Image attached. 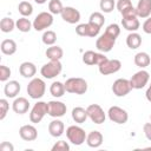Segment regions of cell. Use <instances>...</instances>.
<instances>
[{"label": "cell", "mask_w": 151, "mask_h": 151, "mask_svg": "<svg viewBox=\"0 0 151 151\" xmlns=\"http://www.w3.org/2000/svg\"><path fill=\"white\" fill-rule=\"evenodd\" d=\"M126 45L131 50H136L142 45V37L137 32H131L126 37Z\"/></svg>", "instance_id": "obj_28"}, {"label": "cell", "mask_w": 151, "mask_h": 151, "mask_svg": "<svg viewBox=\"0 0 151 151\" xmlns=\"http://www.w3.org/2000/svg\"><path fill=\"white\" fill-rule=\"evenodd\" d=\"M150 119H151V116H150Z\"/></svg>", "instance_id": "obj_49"}, {"label": "cell", "mask_w": 151, "mask_h": 151, "mask_svg": "<svg viewBox=\"0 0 151 151\" xmlns=\"http://www.w3.org/2000/svg\"><path fill=\"white\" fill-rule=\"evenodd\" d=\"M0 151H14V146L9 142H2L0 144Z\"/></svg>", "instance_id": "obj_45"}, {"label": "cell", "mask_w": 151, "mask_h": 151, "mask_svg": "<svg viewBox=\"0 0 151 151\" xmlns=\"http://www.w3.org/2000/svg\"><path fill=\"white\" fill-rule=\"evenodd\" d=\"M65 90L68 93L73 94H84L87 91V83L83 78H68L65 83Z\"/></svg>", "instance_id": "obj_1"}, {"label": "cell", "mask_w": 151, "mask_h": 151, "mask_svg": "<svg viewBox=\"0 0 151 151\" xmlns=\"http://www.w3.org/2000/svg\"><path fill=\"white\" fill-rule=\"evenodd\" d=\"M9 76H11V68L5 65H0V81L8 80Z\"/></svg>", "instance_id": "obj_41"}, {"label": "cell", "mask_w": 151, "mask_h": 151, "mask_svg": "<svg viewBox=\"0 0 151 151\" xmlns=\"http://www.w3.org/2000/svg\"><path fill=\"white\" fill-rule=\"evenodd\" d=\"M136 11L139 18H149L151 14V0H139Z\"/></svg>", "instance_id": "obj_20"}, {"label": "cell", "mask_w": 151, "mask_h": 151, "mask_svg": "<svg viewBox=\"0 0 151 151\" xmlns=\"http://www.w3.org/2000/svg\"><path fill=\"white\" fill-rule=\"evenodd\" d=\"M47 103L45 101H38L37 104L33 105L31 112H29V120L34 124L40 123L42 120V118L45 117V114H47Z\"/></svg>", "instance_id": "obj_6"}, {"label": "cell", "mask_w": 151, "mask_h": 151, "mask_svg": "<svg viewBox=\"0 0 151 151\" xmlns=\"http://www.w3.org/2000/svg\"><path fill=\"white\" fill-rule=\"evenodd\" d=\"M150 63H151V59L146 52H138L134 55V64L140 68H145L146 66L150 65Z\"/></svg>", "instance_id": "obj_29"}, {"label": "cell", "mask_w": 151, "mask_h": 151, "mask_svg": "<svg viewBox=\"0 0 151 151\" xmlns=\"http://www.w3.org/2000/svg\"><path fill=\"white\" fill-rule=\"evenodd\" d=\"M50 92L53 97L55 98H60L64 96V93L66 92L65 90V85L61 81H53L50 86Z\"/></svg>", "instance_id": "obj_30"}, {"label": "cell", "mask_w": 151, "mask_h": 151, "mask_svg": "<svg viewBox=\"0 0 151 151\" xmlns=\"http://www.w3.org/2000/svg\"><path fill=\"white\" fill-rule=\"evenodd\" d=\"M12 109L15 113L18 114H24L28 111L29 109V101L25 98V97H18L14 99L13 104H12Z\"/></svg>", "instance_id": "obj_18"}, {"label": "cell", "mask_w": 151, "mask_h": 151, "mask_svg": "<svg viewBox=\"0 0 151 151\" xmlns=\"http://www.w3.org/2000/svg\"><path fill=\"white\" fill-rule=\"evenodd\" d=\"M61 70H63V65H61L60 60H50L48 63H46L45 65L41 66L40 73L44 78L52 79V78L59 76Z\"/></svg>", "instance_id": "obj_4"}, {"label": "cell", "mask_w": 151, "mask_h": 151, "mask_svg": "<svg viewBox=\"0 0 151 151\" xmlns=\"http://www.w3.org/2000/svg\"><path fill=\"white\" fill-rule=\"evenodd\" d=\"M88 118L87 116V111L80 106H77L72 110V119L76 122V123H79V124H83L86 122V119Z\"/></svg>", "instance_id": "obj_27"}, {"label": "cell", "mask_w": 151, "mask_h": 151, "mask_svg": "<svg viewBox=\"0 0 151 151\" xmlns=\"http://www.w3.org/2000/svg\"><path fill=\"white\" fill-rule=\"evenodd\" d=\"M122 25L126 31L130 32H136L140 24L138 20V17H132V18H122Z\"/></svg>", "instance_id": "obj_25"}, {"label": "cell", "mask_w": 151, "mask_h": 151, "mask_svg": "<svg viewBox=\"0 0 151 151\" xmlns=\"http://www.w3.org/2000/svg\"><path fill=\"white\" fill-rule=\"evenodd\" d=\"M18 11L22 17H29L33 13V6L28 1H21L18 6Z\"/></svg>", "instance_id": "obj_34"}, {"label": "cell", "mask_w": 151, "mask_h": 151, "mask_svg": "<svg viewBox=\"0 0 151 151\" xmlns=\"http://www.w3.org/2000/svg\"><path fill=\"white\" fill-rule=\"evenodd\" d=\"M66 137L67 139L74 144V145H81L84 142H86L87 134L85 133V130L77 125H71L66 129Z\"/></svg>", "instance_id": "obj_3"}, {"label": "cell", "mask_w": 151, "mask_h": 151, "mask_svg": "<svg viewBox=\"0 0 151 151\" xmlns=\"http://www.w3.org/2000/svg\"><path fill=\"white\" fill-rule=\"evenodd\" d=\"M86 111H87L88 118L94 124H103L105 122V119H106V116H105L104 110L98 104H91V105H88L87 109H86Z\"/></svg>", "instance_id": "obj_8"}, {"label": "cell", "mask_w": 151, "mask_h": 151, "mask_svg": "<svg viewBox=\"0 0 151 151\" xmlns=\"http://www.w3.org/2000/svg\"><path fill=\"white\" fill-rule=\"evenodd\" d=\"M107 114H109L110 120L116 124H125L129 119V113L119 106H111L109 109Z\"/></svg>", "instance_id": "obj_10"}, {"label": "cell", "mask_w": 151, "mask_h": 151, "mask_svg": "<svg viewBox=\"0 0 151 151\" xmlns=\"http://www.w3.org/2000/svg\"><path fill=\"white\" fill-rule=\"evenodd\" d=\"M122 67V63L118 59H106L104 63H101L98 68L99 72L103 76H109V74H113L116 72H118Z\"/></svg>", "instance_id": "obj_11"}, {"label": "cell", "mask_w": 151, "mask_h": 151, "mask_svg": "<svg viewBox=\"0 0 151 151\" xmlns=\"http://www.w3.org/2000/svg\"><path fill=\"white\" fill-rule=\"evenodd\" d=\"M116 6L114 0H100L99 7L104 13H111Z\"/></svg>", "instance_id": "obj_37"}, {"label": "cell", "mask_w": 151, "mask_h": 151, "mask_svg": "<svg viewBox=\"0 0 151 151\" xmlns=\"http://www.w3.org/2000/svg\"><path fill=\"white\" fill-rule=\"evenodd\" d=\"M0 50L6 55H12L17 52V42L13 39H5L1 41Z\"/></svg>", "instance_id": "obj_24"}, {"label": "cell", "mask_w": 151, "mask_h": 151, "mask_svg": "<svg viewBox=\"0 0 151 151\" xmlns=\"http://www.w3.org/2000/svg\"><path fill=\"white\" fill-rule=\"evenodd\" d=\"M52 151H70V145L65 140H59L52 146Z\"/></svg>", "instance_id": "obj_40"}, {"label": "cell", "mask_w": 151, "mask_h": 151, "mask_svg": "<svg viewBox=\"0 0 151 151\" xmlns=\"http://www.w3.org/2000/svg\"><path fill=\"white\" fill-rule=\"evenodd\" d=\"M88 22L92 24V25H94V26H97V27H99V28H101L103 25H104V22H105V18H104V15L100 12H93L90 15Z\"/></svg>", "instance_id": "obj_33"}, {"label": "cell", "mask_w": 151, "mask_h": 151, "mask_svg": "<svg viewBox=\"0 0 151 151\" xmlns=\"http://www.w3.org/2000/svg\"><path fill=\"white\" fill-rule=\"evenodd\" d=\"M41 40H42V42H44L45 45L52 46V45H54L55 41H57V34H55L54 31H50V29H48V31L44 32V34H42V37H41Z\"/></svg>", "instance_id": "obj_35"}, {"label": "cell", "mask_w": 151, "mask_h": 151, "mask_svg": "<svg viewBox=\"0 0 151 151\" xmlns=\"http://www.w3.org/2000/svg\"><path fill=\"white\" fill-rule=\"evenodd\" d=\"M45 54H46V57L50 60H60L63 58V55H64V51H63L61 47L55 46V45H52V46H50L46 50Z\"/></svg>", "instance_id": "obj_26"}, {"label": "cell", "mask_w": 151, "mask_h": 151, "mask_svg": "<svg viewBox=\"0 0 151 151\" xmlns=\"http://www.w3.org/2000/svg\"><path fill=\"white\" fill-rule=\"evenodd\" d=\"M132 87H131L130 80L124 79V78L117 79L112 85V92L116 97H125L126 94L130 93Z\"/></svg>", "instance_id": "obj_9"}, {"label": "cell", "mask_w": 151, "mask_h": 151, "mask_svg": "<svg viewBox=\"0 0 151 151\" xmlns=\"http://www.w3.org/2000/svg\"><path fill=\"white\" fill-rule=\"evenodd\" d=\"M19 136L21 137V139H24L26 142H33L38 137V131L33 125L26 124L19 129Z\"/></svg>", "instance_id": "obj_17"}, {"label": "cell", "mask_w": 151, "mask_h": 151, "mask_svg": "<svg viewBox=\"0 0 151 151\" xmlns=\"http://www.w3.org/2000/svg\"><path fill=\"white\" fill-rule=\"evenodd\" d=\"M52 24H53V14L50 12H41L33 20V28L39 32V31H44L45 28H48Z\"/></svg>", "instance_id": "obj_5"}, {"label": "cell", "mask_w": 151, "mask_h": 151, "mask_svg": "<svg viewBox=\"0 0 151 151\" xmlns=\"http://www.w3.org/2000/svg\"><path fill=\"white\" fill-rule=\"evenodd\" d=\"M37 4H39V5H42V4H45L47 0H34Z\"/></svg>", "instance_id": "obj_48"}, {"label": "cell", "mask_w": 151, "mask_h": 151, "mask_svg": "<svg viewBox=\"0 0 151 151\" xmlns=\"http://www.w3.org/2000/svg\"><path fill=\"white\" fill-rule=\"evenodd\" d=\"M60 15H61L63 20L68 22V24H77L80 20V12L78 9H76L74 7H71V6L64 7Z\"/></svg>", "instance_id": "obj_16"}, {"label": "cell", "mask_w": 151, "mask_h": 151, "mask_svg": "<svg viewBox=\"0 0 151 151\" xmlns=\"http://www.w3.org/2000/svg\"><path fill=\"white\" fill-rule=\"evenodd\" d=\"M100 32V28L87 22V24H79L77 27H76V33L80 37H91V38H94L99 34Z\"/></svg>", "instance_id": "obj_14"}, {"label": "cell", "mask_w": 151, "mask_h": 151, "mask_svg": "<svg viewBox=\"0 0 151 151\" xmlns=\"http://www.w3.org/2000/svg\"><path fill=\"white\" fill-rule=\"evenodd\" d=\"M47 114L53 117V118H59L63 117L66 113V105L63 101H58V100H51L47 103Z\"/></svg>", "instance_id": "obj_13"}, {"label": "cell", "mask_w": 151, "mask_h": 151, "mask_svg": "<svg viewBox=\"0 0 151 151\" xmlns=\"http://www.w3.org/2000/svg\"><path fill=\"white\" fill-rule=\"evenodd\" d=\"M143 131H144V134H145L146 139L151 140V123H145L144 126H143Z\"/></svg>", "instance_id": "obj_44"}, {"label": "cell", "mask_w": 151, "mask_h": 151, "mask_svg": "<svg viewBox=\"0 0 151 151\" xmlns=\"http://www.w3.org/2000/svg\"><path fill=\"white\" fill-rule=\"evenodd\" d=\"M64 6L60 0H51L48 2V11L52 14H61Z\"/></svg>", "instance_id": "obj_36"}, {"label": "cell", "mask_w": 151, "mask_h": 151, "mask_svg": "<svg viewBox=\"0 0 151 151\" xmlns=\"http://www.w3.org/2000/svg\"><path fill=\"white\" fill-rule=\"evenodd\" d=\"M105 32H106L107 34H110V35H112L113 38L117 39L118 35L120 34V28H119V26H118L117 24H111V25H109V26L106 27Z\"/></svg>", "instance_id": "obj_39"}, {"label": "cell", "mask_w": 151, "mask_h": 151, "mask_svg": "<svg viewBox=\"0 0 151 151\" xmlns=\"http://www.w3.org/2000/svg\"><path fill=\"white\" fill-rule=\"evenodd\" d=\"M65 131V125L61 120L54 119L48 124V132L52 137H60Z\"/></svg>", "instance_id": "obj_23"}, {"label": "cell", "mask_w": 151, "mask_h": 151, "mask_svg": "<svg viewBox=\"0 0 151 151\" xmlns=\"http://www.w3.org/2000/svg\"><path fill=\"white\" fill-rule=\"evenodd\" d=\"M20 92V84L17 80H9L4 87V93L7 98H15Z\"/></svg>", "instance_id": "obj_19"}, {"label": "cell", "mask_w": 151, "mask_h": 151, "mask_svg": "<svg viewBox=\"0 0 151 151\" xmlns=\"http://www.w3.org/2000/svg\"><path fill=\"white\" fill-rule=\"evenodd\" d=\"M131 6H132L131 0H118L117 4H116V7H117V9H118L119 13H122L123 11H125L126 8H129Z\"/></svg>", "instance_id": "obj_42"}, {"label": "cell", "mask_w": 151, "mask_h": 151, "mask_svg": "<svg viewBox=\"0 0 151 151\" xmlns=\"http://www.w3.org/2000/svg\"><path fill=\"white\" fill-rule=\"evenodd\" d=\"M120 14H122V17H123V18H132V17H138V15H137V11H136V8H134L133 6H131V7L126 8V9H125V11H123Z\"/></svg>", "instance_id": "obj_43"}, {"label": "cell", "mask_w": 151, "mask_h": 151, "mask_svg": "<svg viewBox=\"0 0 151 151\" xmlns=\"http://www.w3.org/2000/svg\"><path fill=\"white\" fill-rule=\"evenodd\" d=\"M149 79H150L149 72L145 71V70H140V71L136 72L131 77V79H130L131 87L132 88H136V90H140V88H143L149 83Z\"/></svg>", "instance_id": "obj_12"}, {"label": "cell", "mask_w": 151, "mask_h": 151, "mask_svg": "<svg viewBox=\"0 0 151 151\" xmlns=\"http://www.w3.org/2000/svg\"><path fill=\"white\" fill-rule=\"evenodd\" d=\"M46 84L40 78H33L27 85V93L32 99H40L45 94Z\"/></svg>", "instance_id": "obj_2"}, {"label": "cell", "mask_w": 151, "mask_h": 151, "mask_svg": "<svg viewBox=\"0 0 151 151\" xmlns=\"http://www.w3.org/2000/svg\"><path fill=\"white\" fill-rule=\"evenodd\" d=\"M143 31L146 34H151V17H149L143 24Z\"/></svg>", "instance_id": "obj_46"}, {"label": "cell", "mask_w": 151, "mask_h": 151, "mask_svg": "<svg viewBox=\"0 0 151 151\" xmlns=\"http://www.w3.org/2000/svg\"><path fill=\"white\" fill-rule=\"evenodd\" d=\"M145 97H146V99H147L149 101H151V84L149 85V87H147V90H146V92H145Z\"/></svg>", "instance_id": "obj_47"}, {"label": "cell", "mask_w": 151, "mask_h": 151, "mask_svg": "<svg viewBox=\"0 0 151 151\" xmlns=\"http://www.w3.org/2000/svg\"><path fill=\"white\" fill-rule=\"evenodd\" d=\"M19 72L24 78H33L37 73V67L31 61H24L19 66Z\"/></svg>", "instance_id": "obj_22"}, {"label": "cell", "mask_w": 151, "mask_h": 151, "mask_svg": "<svg viewBox=\"0 0 151 151\" xmlns=\"http://www.w3.org/2000/svg\"><path fill=\"white\" fill-rule=\"evenodd\" d=\"M14 27H15V22H14L13 19H11V18H8V17H5V18L1 19V21H0V29H1L4 33H9V32H12V31L14 29Z\"/></svg>", "instance_id": "obj_32"}, {"label": "cell", "mask_w": 151, "mask_h": 151, "mask_svg": "<svg viewBox=\"0 0 151 151\" xmlns=\"http://www.w3.org/2000/svg\"><path fill=\"white\" fill-rule=\"evenodd\" d=\"M33 26V22L29 21V19H27V17H22L20 19H18L15 21V27L20 31V32H24V33H27L31 31Z\"/></svg>", "instance_id": "obj_31"}, {"label": "cell", "mask_w": 151, "mask_h": 151, "mask_svg": "<svg viewBox=\"0 0 151 151\" xmlns=\"http://www.w3.org/2000/svg\"><path fill=\"white\" fill-rule=\"evenodd\" d=\"M107 58L104 55V53H98L94 51H86L83 54V63L86 65H100L101 63H104Z\"/></svg>", "instance_id": "obj_15"}, {"label": "cell", "mask_w": 151, "mask_h": 151, "mask_svg": "<svg viewBox=\"0 0 151 151\" xmlns=\"http://www.w3.org/2000/svg\"><path fill=\"white\" fill-rule=\"evenodd\" d=\"M8 109H9V104L7 101V99L2 98L0 99V120H4L7 112H8Z\"/></svg>", "instance_id": "obj_38"}, {"label": "cell", "mask_w": 151, "mask_h": 151, "mask_svg": "<svg viewBox=\"0 0 151 151\" xmlns=\"http://www.w3.org/2000/svg\"><path fill=\"white\" fill-rule=\"evenodd\" d=\"M103 139H104V137H103V134L99 132V131H97V130H94V131H91L88 134H87V137H86V143H87V145L90 146V147H99L101 144H103Z\"/></svg>", "instance_id": "obj_21"}, {"label": "cell", "mask_w": 151, "mask_h": 151, "mask_svg": "<svg viewBox=\"0 0 151 151\" xmlns=\"http://www.w3.org/2000/svg\"><path fill=\"white\" fill-rule=\"evenodd\" d=\"M116 44V38H113L112 35L107 34L106 32H104V34H101L97 41H96V47L98 51L103 52V53H106V52H110L113 46Z\"/></svg>", "instance_id": "obj_7"}]
</instances>
